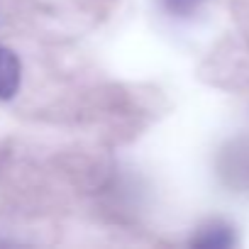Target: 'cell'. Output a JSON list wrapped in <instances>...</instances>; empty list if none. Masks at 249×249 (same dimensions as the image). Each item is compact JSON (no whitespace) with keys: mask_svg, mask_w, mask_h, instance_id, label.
Instances as JSON below:
<instances>
[{"mask_svg":"<svg viewBox=\"0 0 249 249\" xmlns=\"http://www.w3.org/2000/svg\"><path fill=\"white\" fill-rule=\"evenodd\" d=\"M161 3H164V8H166L171 15L188 18V15H193V13L200 8L203 0H161Z\"/></svg>","mask_w":249,"mask_h":249,"instance_id":"obj_3","label":"cell"},{"mask_svg":"<svg viewBox=\"0 0 249 249\" xmlns=\"http://www.w3.org/2000/svg\"><path fill=\"white\" fill-rule=\"evenodd\" d=\"M193 244L196 247H205V249H217V247H230V244H234V234H232V230L227 227V225H222V222H213V225H208V227H203L200 230V234L193 239Z\"/></svg>","mask_w":249,"mask_h":249,"instance_id":"obj_2","label":"cell"},{"mask_svg":"<svg viewBox=\"0 0 249 249\" xmlns=\"http://www.w3.org/2000/svg\"><path fill=\"white\" fill-rule=\"evenodd\" d=\"M20 88V61L18 56L0 47V100H10Z\"/></svg>","mask_w":249,"mask_h":249,"instance_id":"obj_1","label":"cell"}]
</instances>
